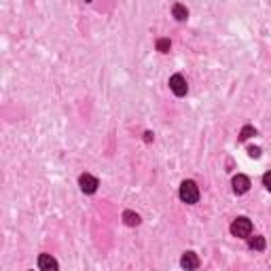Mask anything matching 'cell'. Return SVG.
I'll list each match as a JSON object with an SVG mask.
<instances>
[{
    "label": "cell",
    "mask_w": 271,
    "mask_h": 271,
    "mask_svg": "<svg viewBox=\"0 0 271 271\" xmlns=\"http://www.w3.org/2000/svg\"><path fill=\"white\" fill-rule=\"evenodd\" d=\"M180 199L184 203H197L199 199V189L193 180H184L180 184Z\"/></svg>",
    "instance_id": "1"
},
{
    "label": "cell",
    "mask_w": 271,
    "mask_h": 271,
    "mask_svg": "<svg viewBox=\"0 0 271 271\" xmlns=\"http://www.w3.org/2000/svg\"><path fill=\"white\" fill-rule=\"evenodd\" d=\"M231 233L235 235V237H250L252 233V223L248 218H235L233 225H231Z\"/></svg>",
    "instance_id": "2"
},
{
    "label": "cell",
    "mask_w": 271,
    "mask_h": 271,
    "mask_svg": "<svg viewBox=\"0 0 271 271\" xmlns=\"http://www.w3.org/2000/svg\"><path fill=\"white\" fill-rule=\"evenodd\" d=\"M169 89H172L178 98H182V96H187L189 85H187V81H184L182 74H174L172 78H169Z\"/></svg>",
    "instance_id": "3"
},
{
    "label": "cell",
    "mask_w": 271,
    "mask_h": 271,
    "mask_svg": "<svg viewBox=\"0 0 271 271\" xmlns=\"http://www.w3.org/2000/svg\"><path fill=\"white\" fill-rule=\"evenodd\" d=\"M78 184H81V191H83V193H87V195L96 193L98 187H100L98 178H96V176H91V174H83L81 178H78Z\"/></svg>",
    "instance_id": "4"
},
{
    "label": "cell",
    "mask_w": 271,
    "mask_h": 271,
    "mask_svg": "<svg viewBox=\"0 0 271 271\" xmlns=\"http://www.w3.org/2000/svg\"><path fill=\"white\" fill-rule=\"evenodd\" d=\"M248 189H250V180H248V176L237 174V176L233 178V191H235V195H244V193H248Z\"/></svg>",
    "instance_id": "5"
},
{
    "label": "cell",
    "mask_w": 271,
    "mask_h": 271,
    "mask_svg": "<svg viewBox=\"0 0 271 271\" xmlns=\"http://www.w3.org/2000/svg\"><path fill=\"white\" fill-rule=\"evenodd\" d=\"M180 265H182V269H187V271H195L199 267L197 254L195 252H184L182 259H180Z\"/></svg>",
    "instance_id": "6"
},
{
    "label": "cell",
    "mask_w": 271,
    "mask_h": 271,
    "mask_svg": "<svg viewBox=\"0 0 271 271\" xmlns=\"http://www.w3.org/2000/svg\"><path fill=\"white\" fill-rule=\"evenodd\" d=\"M38 267H40V271H58V261H55L51 254H40Z\"/></svg>",
    "instance_id": "7"
},
{
    "label": "cell",
    "mask_w": 271,
    "mask_h": 271,
    "mask_svg": "<svg viewBox=\"0 0 271 271\" xmlns=\"http://www.w3.org/2000/svg\"><path fill=\"white\" fill-rule=\"evenodd\" d=\"M123 220H125V225H130V227L140 225V216L136 212H132V210H125L123 212Z\"/></svg>",
    "instance_id": "8"
},
{
    "label": "cell",
    "mask_w": 271,
    "mask_h": 271,
    "mask_svg": "<svg viewBox=\"0 0 271 271\" xmlns=\"http://www.w3.org/2000/svg\"><path fill=\"white\" fill-rule=\"evenodd\" d=\"M248 246H250L252 250H265V237H261V235L248 237Z\"/></svg>",
    "instance_id": "9"
},
{
    "label": "cell",
    "mask_w": 271,
    "mask_h": 271,
    "mask_svg": "<svg viewBox=\"0 0 271 271\" xmlns=\"http://www.w3.org/2000/svg\"><path fill=\"white\" fill-rule=\"evenodd\" d=\"M172 11H174V17L178 21H184V19L189 17V11H187V6H184V4H174Z\"/></svg>",
    "instance_id": "10"
},
{
    "label": "cell",
    "mask_w": 271,
    "mask_h": 271,
    "mask_svg": "<svg viewBox=\"0 0 271 271\" xmlns=\"http://www.w3.org/2000/svg\"><path fill=\"white\" fill-rule=\"evenodd\" d=\"M250 136H256V130H254L252 125H246L244 130H241V134H239V140H248Z\"/></svg>",
    "instance_id": "11"
},
{
    "label": "cell",
    "mask_w": 271,
    "mask_h": 271,
    "mask_svg": "<svg viewBox=\"0 0 271 271\" xmlns=\"http://www.w3.org/2000/svg\"><path fill=\"white\" fill-rule=\"evenodd\" d=\"M157 49H159L161 53H168V51H169V38H161V40H157Z\"/></svg>",
    "instance_id": "12"
},
{
    "label": "cell",
    "mask_w": 271,
    "mask_h": 271,
    "mask_svg": "<svg viewBox=\"0 0 271 271\" xmlns=\"http://www.w3.org/2000/svg\"><path fill=\"white\" fill-rule=\"evenodd\" d=\"M248 155H250L252 159H259V157H261V148L259 146H250V148H248Z\"/></svg>",
    "instance_id": "13"
},
{
    "label": "cell",
    "mask_w": 271,
    "mask_h": 271,
    "mask_svg": "<svg viewBox=\"0 0 271 271\" xmlns=\"http://www.w3.org/2000/svg\"><path fill=\"white\" fill-rule=\"evenodd\" d=\"M263 184H265L267 191H271V172H267L265 176H263Z\"/></svg>",
    "instance_id": "14"
},
{
    "label": "cell",
    "mask_w": 271,
    "mask_h": 271,
    "mask_svg": "<svg viewBox=\"0 0 271 271\" xmlns=\"http://www.w3.org/2000/svg\"><path fill=\"white\" fill-rule=\"evenodd\" d=\"M144 140H146V142H151V140H153V134H151V132H146V134H144Z\"/></svg>",
    "instance_id": "15"
}]
</instances>
